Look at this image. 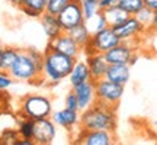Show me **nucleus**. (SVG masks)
<instances>
[{
  "label": "nucleus",
  "mask_w": 157,
  "mask_h": 145,
  "mask_svg": "<svg viewBox=\"0 0 157 145\" xmlns=\"http://www.w3.org/2000/svg\"><path fill=\"white\" fill-rule=\"evenodd\" d=\"M42 64H44V52H39L34 48L21 50L15 64L9 70V74L15 81H23L38 86L44 83Z\"/></svg>",
  "instance_id": "f257e3e1"
},
{
  "label": "nucleus",
  "mask_w": 157,
  "mask_h": 145,
  "mask_svg": "<svg viewBox=\"0 0 157 145\" xmlns=\"http://www.w3.org/2000/svg\"><path fill=\"white\" fill-rule=\"evenodd\" d=\"M118 126L117 107L95 102L80 113V128L89 131H109L115 132Z\"/></svg>",
  "instance_id": "f03ea898"
},
{
  "label": "nucleus",
  "mask_w": 157,
  "mask_h": 145,
  "mask_svg": "<svg viewBox=\"0 0 157 145\" xmlns=\"http://www.w3.org/2000/svg\"><path fill=\"white\" fill-rule=\"evenodd\" d=\"M76 60L77 58L64 55L61 52L52 50L50 45H47L44 51V64H42L44 80L50 84H58L61 80L70 76Z\"/></svg>",
  "instance_id": "7ed1b4c3"
},
{
  "label": "nucleus",
  "mask_w": 157,
  "mask_h": 145,
  "mask_svg": "<svg viewBox=\"0 0 157 145\" xmlns=\"http://www.w3.org/2000/svg\"><path fill=\"white\" fill-rule=\"evenodd\" d=\"M21 116H28L32 119L50 117L52 115V105L47 96L41 95H26L21 99Z\"/></svg>",
  "instance_id": "20e7f679"
},
{
  "label": "nucleus",
  "mask_w": 157,
  "mask_h": 145,
  "mask_svg": "<svg viewBox=\"0 0 157 145\" xmlns=\"http://www.w3.org/2000/svg\"><path fill=\"white\" fill-rule=\"evenodd\" d=\"M119 42H121V39L115 35L113 29L111 26H108L102 31L93 32L90 36V41L82 48V52L84 55H90V54H95V52L105 54L111 48L117 46Z\"/></svg>",
  "instance_id": "39448f33"
},
{
  "label": "nucleus",
  "mask_w": 157,
  "mask_h": 145,
  "mask_svg": "<svg viewBox=\"0 0 157 145\" xmlns=\"http://www.w3.org/2000/svg\"><path fill=\"white\" fill-rule=\"evenodd\" d=\"M124 87L121 84L109 81L108 78H102L95 81V91H96V102L105 103L108 106L118 107L119 102L122 99Z\"/></svg>",
  "instance_id": "423d86ee"
},
{
  "label": "nucleus",
  "mask_w": 157,
  "mask_h": 145,
  "mask_svg": "<svg viewBox=\"0 0 157 145\" xmlns=\"http://www.w3.org/2000/svg\"><path fill=\"white\" fill-rule=\"evenodd\" d=\"M58 20L61 23V28L64 32H68L71 28L86 22V20H84L83 10H82L80 0H71V2L58 13Z\"/></svg>",
  "instance_id": "0eeeda50"
},
{
  "label": "nucleus",
  "mask_w": 157,
  "mask_h": 145,
  "mask_svg": "<svg viewBox=\"0 0 157 145\" xmlns=\"http://www.w3.org/2000/svg\"><path fill=\"white\" fill-rule=\"evenodd\" d=\"M112 29L115 35L121 39V42H134V39H137L144 32H147L146 26L141 25L140 20L135 16H129L122 23L112 26Z\"/></svg>",
  "instance_id": "6e6552de"
},
{
  "label": "nucleus",
  "mask_w": 157,
  "mask_h": 145,
  "mask_svg": "<svg viewBox=\"0 0 157 145\" xmlns=\"http://www.w3.org/2000/svg\"><path fill=\"white\" fill-rule=\"evenodd\" d=\"M57 135L56 122L51 117H41L35 119V128L32 139L38 145H48L51 144Z\"/></svg>",
  "instance_id": "1a4fd4ad"
},
{
  "label": "nucleus",
  "mask_w": 157,
  "mask_h": 145,
  "mask_svg": "<svg viewBox=\"0 0 157 145\" xmlns=\"http://www.w3.org/2000/svg\"><path fill=\"white\" fill-rule=\"evenodd\" d=\"M115 142V132L109 131H89L80 128V134L76 138V144L84 145H112Z\"/></svg>",
  "instance_id": "9d476101"
},
{
  "label": "nucleus",
  "mask_w": 157,
  "mask_h": 145,
  "mask_svg": "<svg viewBox=\"0 0 157 145\" xmlns=\"http://www.w3.org/2000/svg\"><path fill=\"white\" fill-rule=\"evenodd\" d=\"M134 54V42H119L117 46L106 51L103 55L106 58L108 64H129Z\"/></svg>",
  "instance_id": "9b49d317"
},
{
  "label": "nucleus",
  "mask_w": 157,
  "mask_h": 145,
  "mask_svg": "<svg viewBox=\"0 0 157 145\" xmlns=\"http://www.w3.org/2000/svg\"><path fill=\"white\" fill-rule=\"evenodd\" d=\"M48 45L52 50L58 51V52H61L64 55L73 57V58H78V55L82 54V46L68 35V32H63L56 39L48 41Z\"/></svg>",
  "instance_id": "f8f14e48"
},
{
  "label": "nucleus",
  "mask_w": 157,
  "mask_h": 145,
  "mask_svg": "<svg viewBox=\"0 0 157 145\" xmlns=\"http://www.w3.org/2000/svg\"><path fill=\"white\" fill-rule=\"evenodd\" d=\"M84 61H86L87 67H89L90 80L98 81V80L105 78L109 64H108L106 58H105L103 54H101V52H95V54L86 55V60H84Z\"/></svg>",
  "instance_id": "ddd939ff"
},
{
  "label": "nucleus",
  "mask_w": 157,
  "mask_h": 145,
  "mask_svg": "<svg viewBox=\"0 0 157 145\" xmlns=\"http://www.w3.org/2000/svg\"><path fill=\"white\" fill-rule=\"evenodd\" d=\"M74 93L77 96L78 100V109L80 112L90 107L96 102V91H95V81L93 80H87L84 83L78 84L73 87Z\"/></svg>",
  "instance_id": "4468645a"
},
{
  "label": "nucleus",
  "mask_w": 157,
  "mask_h": 145,
  "mask_svg": "<svg viewBox=\"0 0 157 145\" xmlns=\"http://www.w3.org/2000/svg\"><path fill=\"white\" fill-rule=\"evenodd\" d=\"M51 119L56 122V125L71 131L74 126L80 125V110H73V109L64 107L61 110H57Z\"/></svg>",
  "instance_id": "2eb2a0df"
},
{
  "label": "nucleus",
  "mask_w": 157,
  "mask_h": 145,
  "mask_svg": "<svg viewBox=\"0 0 157 145\" xmlns=\"http://www.w3.org/2000/svg\"><path fill=\"white\" fill-rule=\"evenodd\" d=\"M39 20H41V26L44 29L48 41L56 39L57 36H60L64 32L61 28V23L58 20V16H56V15H51L48 12H44L41 15V17H39Z\"/></svg>",
  "instance_id": "dca6fc26"
},
{
  "label": "nucleus",
  "mask_w": 157,
  "mask_h": 145,
  "mask_svg": "<svg viewBox=\"0 0 157 145\" xmlns=\"http://www.w3.org/2000/svg\"><path fill=\"white\" fill-rule=\"evenodd\" d=\"M131 77V65L129 64H109L105 78L117 84L125 86Z\"/></svg>",
  "instance_id": "f3484780"
},
{
  "label": "nucleus",
  "mask_w": 157,
  "mask_h": 145,
  "mask_svg": "<svg viewBox=\"0 0 157 145\" xmlns=\"http://www.w3.org/2000/svg\"><path fill=\"white\" fill-rule=\"evenodd\" d=\"M90 80V71H89V67H87V64L86 61L83 60H76L73 65V70L70 72V76H68V81H70V86L71 87H76L78 84L84 83V81H87Z\"/></svg>",
  "instance_id": "a211bd4d"
},
{
  "label": "nucleus",
  "mask_w": 157,
  "mask_h": 145,
  "mask_svg": "<svg viewBox=\"0 0 157 145\" xmlns=\"http://www.w3.org/2000/svg\"><path fill=\"white\" fill-rule=\"evenodd\" d=\"M102 12H103V15H105V17H106V20L111 28H112V26H117L119 23H122L125 19H128V17L131 16L128 12H125L122 7H119L118 5L106 7V9H103Z\"/></svg>",
  "instance_id": "6ab92c4d"
},
{
  "label": "nucleus",
  "mask_w": 157,
  "mask_h": 145,
  "mask_svg": "<svg viewBox=\"0 0 157 145\" xmlns=\"http://www.w3.org/2000/svg\"><path fill=\"white\" fill-rule=\"evenodd\" d=\"M21 50L15 48V46H5V50L2 52L0 57V71H7L12 68V65L15 64L17 55H19Z\"/></svg>",
  "instance_id": "aec40b11"
},
{
  "label": "nucleus",
  "mask_w": 157,
  "mask_h": 145,
  "mask_svg": "<svg viewBox=\"0 0 157 145\" xmlns=\"http://www.w3.org/2000/svg\"><path fill=\"white\" fill-rule=\"evenodd\" d=\"M68 35H70V36H71V38H73L82 48H83L84 45L90 41L92 32L89 31L86 22H83V23H80V25H77V26H74V28L70 29V31H68Z\"/></svg>",
  "instance_id": "412c9836"
},
{
  "label": "nucleus",
  "mask_w": 157,
  "mask_h": 145,
  "mask_svg": "<svg viewBox=\"0 0 157 145\" xmlns=\"http://www.w3.org/2000/svg\"><path fill=\"white\" fill-rule=\"evenodd\" d=\"M34 128H35V119L28 116H22L17 121V132L21 138H29L32 139L34 136Z\"/></svg>",
  "instance_id": "4be33fe9"
},
{
  "label": "nucleus",
  "mask_w": 157,
  "mask_h": 145,
  "mask_svg": "<svg viewBox=\"0 0 157 145\" xmlns=\"http://www.w3.org/2000/svg\"><path fill=\"white\" fill-rule=\"evenodd\" d=\"M99 2L101 0H80V5H82V10H83L86 23L89 22L90 19H93L101 12Z\"/></svg>",
  "instance_id": "5701e85b"
},
{
  "label": "nucleus",
  "mask_w": 157,
  "mask_h": 145,
  "mask_svg": "<svg viewBox=\"0 0 157 145\" xmlns=\"http://www.w3.org/2000/svg\"><path fill=\"white\" fill-rule=\"evenodd\" d=\"M21 135L17 132V128H5L0 129V145H15Z\"/></svg>",
  "instance_id": "b1692460"
},
{
  "label": "nucleus",
  "mask_w": 157,
  "mask_h": 145,
  "mask_svg": "<svg viewBox=\"0 0 157 145\" xmlns=\"http://www.w3.org/2000/svg\"><path fill=\"white\" fill-rule=\"evenodd\" d=\"M118 6L128 12L131 16H135L138 12L144 7V0H119Z\"/></svg>",
  "instance_id": "393cba45"
},
{
  "label": "nucleus",
  "mask_w": 157,
  "mask_h": 145,
  "mask_svg": "<svg viewBox=\"0 0 157 145\" xmlns=\"http://www.w3.org/2000/svg\"><path fill=\"white\" fill-rule=\"evenodd\" d=\"M47 2L48 0H21L19 9H31V10L38 12L39 15H42L47 9Z\"/></svg>",
  "instance_id": "a878e982"
},
{
  "label": "nucleus",
  "mask_w": 157,
  "mask_h": 145,
  "mask_svg": "<svg viewBox=\"0 0 157 145\" xmlns=\"http://www.w3.org/2000/svg\"><path fill=\"white\" fill-rule=\"evenodd\" d=\"M70 2H71V0H48V2H47V9H45V12L58 16V13L68 5Z\"/></svg>",
  "instance_id": "bb28decb"
},
{
  "label": "nucleus",
  "mask_w": 157,
  "mask_h": 145,
  "mask_svg": "<svg viewBox=\"0 0 157 145\" xmlns=\"http://www.w3.org/2000/svg\"><path fill=\"white\" fill-rule=\"evenodd\" d=\"M153 15H154V12L151 10V9H148V7H143L137 15H135V17L140 20L141 25H144L146 26V29L148 31L150 29V26H151V20H153Z\"/></svg>",
  "instance_id": "cd10ccee"
},
{
  "label": "nucleus",
  "mask_w": 157,
  "mask_h": 145,
  "mask_svg": "<svg viewBox=\"0 0 157 145\" xmlns=\"http://www.w3.org/2000/svg\"><path fill=\"white\" fill-rule=\"evenodd\" d=\"M96 20V23H95V28H93V32H98V31H102V29H105V28H108L109 26V23H108V20H106V17H105V15H103V12H99L98 15H96L95 17H93ZM92 20V19H90ZM92 32V34H93Z\"/></svg>",
  "instance_id": "c85d7f7f"
},
{
  "label": "nucleus",
  "mask_w": 157,
  "mask_h": 145,
  "mask_svg": "<svg viewBox=\"0 0 157 145\" xmlns=\"http://www.w3.org/2000/svg\"><path fill=\"white\" fill-rule=\"evenodd\" d=\"M64 103H66V107H68V109H73V110H80V109H78L77 96H76V93H74V90L68 91L67 95H66V100H64Z\"/></svg>",
  "instance_id": "c756f323"
},
{
  "label": "nucleus",
  "mask_w": 157,
  "mask_h": 145,
  "mask_svg": "<svg viewBox=\"0 0 157 145\" xmlns=\"http://www.w3.org/2000/svg\"><path fill=\"white\" fill-rule=\"evenodd\" d=\"M13 81L15 80L12 78V76L7 71H0V91L9 89L12 84H13Z\"/></svg>",
  "instance_id": "7c9ffc66"
},
{
  "label": "nucleus",
  "mask_w": 157,
  "mask_h": 145,
  "mask_svg": "<svg viewBox=\"0 0 157 145\" xmlns=\"http://www.w3.org/2000/svg\"><path fill=\"white\" fill-rule=\"evenodd\" d=\"M118 2H119V0H101V2H99V7H101V10H103V9H106V7L118 5Z\"/></svg>",
  "instance_id": "2f4dec72"
},
{
  "label": "nucleus",
  "mask_w": 157,
  "mask_h": 145,
  "mask_svg": "<svg viewBox=\"0 0 157 145\" xmlns=\"http://www.w3.org/2000/svg\"><path fill=\"white\" fill-rule=\"evenodd\" d=\"M144 6L153 12H157V0H144Z\"/></svg>",
  "instance_id": "473e14b6"
},
{
  "label": "nucleus",
  "mask_w": 157,
  "mask_h": 145,
  "mask_svg": "<svg viewBox=\"0 0 157 145\" xmlns=\"http://www.w3.org/2000/svg\"><path fill=\"white\" fill-rule=\"evenodd\" d=\"M21 10L26 15V16H29V17H36V19H39L41 17V15H39L38 12H35V10H31V9H21Z\"/></svg>",
  "instance_id": "72a5a7b5"
},
{
  "label": "nucleus",
  "mask_w": 157,
  "mask_h": 145,
  "mask_svg": "<svg viewBox=\"0 0 157 145\" xmlns=\"http://www.w3.org/2000/svg\"><path fill=\"white\" fill-rule=\"evenodd\" d=\"M148 31H153V32H157V12H154L153 15V20H151V26Z\"/></svg>",
  "instance_id": "f704fd0d"
},
{
  "label": "nucleus",
  "mask_w": 157,
  "mask_h": 145,
  "mask_svg": "<svg viewBox=\"0 0 157 145\" xmlns=\"http://www.w3.org/2000/svg\"><path fill=\"white\" fill-rule=\"evenodd\" d=\"M9 3H12V5H15V6H19V3H21V0H7Z\"/></svg>",
  "instance_id": "c9c22d12"
},
{
  "label": "nucleus",
  "mask_w": 157,
  "mask_h": 145,
  "mask_svg": "<svg viewBox=\"0 0 157 145\" xmlns=\"http://www.w3.org/2000/svg\"><path fill=\"white\" fill-rule=\"evenodd\" d=\"M3 50H5V46H3V45L0 44V57H2V52H3Z\"/></svg>",
  "instance_id": "e433bc0d"
}]
</instances>
